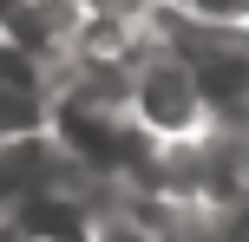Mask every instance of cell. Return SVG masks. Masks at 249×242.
<instances>
[{
	"label": "cell",
	"instance_id": "obj_2",
	"mask_svg": "<svg viewBox=\"0 0 249 242\" xmlns=\"http://www.w3.org/2000/svg\"><path fill=\"white\" fill-rule=\"evenodd\" d=\"M144 13L184 52L210 125L216 131H249V33L243 26H216V20H190V13H164V7H144Z\"/></svg>",
	"mask_w": 249,
	"mask_h": 242
},
{
	"label": "cell",
	"instance_id": "obj_3",
	"mask_svg": "<svg viewBox=\"0 0 249 242\" xmlns=\"http://www.w3.org/2000/svg\"><path fill=\"white\" fill-rule=\"evenodd\" d=\"M92 13H99L92 0H13V7L0 13V39H7L13 52H26L33 65L59 72V59L79 46V33H86Z\"/></svg>",
	"mask_w": 249,
	"mask_h": 242
},
{
	"label": "cell",
	"instance_id": "obj_1",
	"mask_svg": "<svg viewBox=\"0 0 249 242\" xmlns=\"http://www.w3.org/2000/svg\"><path fill=\"white\" fill-rule=\"evenodd\" d=\"M124 112H131V125L144 131L158 151L210 131V112H203V92H197V79H190L184 52L151 26V13H144V39H138V52H131V72H124Z\"/></svg>",
	"mask_w": 249,
	"mask_h": 242
},
{
	"label": "cell",
	"instance_id": "obj_5",
	"mask_svg": "<svg viewBox=\"0 0 249 242\" xmlns=\"http://www.w3.org/2000/svg\"><path fill=\"white\" fill-rule=\"evenodd\" d=\"M86 242H158V223H151L144 203H105L99 216H92Z\"/></svg>",
	"mask_w": 249,
	"mask_h": 242
},
{
	"label": "cell",
	"instance_id": "obj_4",
	"mask_svg": "<svg viewBox=\"0 0 249 242\" xmlns=\"http://www.w3.org/2000/svg\"><path fill=\"white\" fill-rule=\"evenodd\" d=\"M46 112H53V72L0 39V138L46 131Z\"/></svg>",
	"mask_w": 249,
	"mask_h": 242
},
{
	"label": "cell",
	"instance_id": "obj_7",
	"mask_svg": "<svg viewBox=\"0 0 249 242\" xmlns=\"http://www.w3.org/2000/svg\"><path fill=\"white\" fill-rule=\"evenodd\" d=\"M0 242H39V236H0Z\"/></svg>",
	"mask_w": 249,
	"mask_h": 242
},
{
	"label": "cell",
	"instance_id": "obj_6",
	"mask_svg": "<svg viewBox=\"0 0 249 242\" xmlns=\"http://www.w3.org/2000/svg\"><path fill=\"white\" fill-rule=\"evenodd\" d=\"M164 13H190V20H216V26L249 33V0H164Z\"/></svg>",
	"mask_w": 249,
	"mask_h": 242
}]
</instances>
